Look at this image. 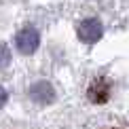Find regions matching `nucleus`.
Here are the masks:
<instances>
[{
	"label": "nucleus",
	"instance_id": "nucleus-1",
	"mask_svg": "<svg viewBox=\"0 0 129 129\" xmlns=\"http://www.w3.org/2000/svg\"><path fill=\"white\" fill-rule=\"evenodd\" d=\"M89 100L93 102V104H106L110 98V80L106 76H98L91 80L89 85V91H87Z\"/></svg>",
	"mask_w": 129,
	"mask_h": 129
},
{
	"label": "nucleus",
	"instance_id": "nucleus-2",
	"mask_svg": "<svg viewBox=\"0 0 129 129\" xmlns=\"http://www.w3.org/2000/svg\"><path fill=\"white\" fill-rule=\"evenodd\" d=\"M78 38L83 40V42H95V40H100L102 38V32H104V28H102V23L98 19H93V17H89V19H83L78 23Z\"/></svg>",
	"mask_w": 129,
	"mask_h": 129
},
{
	"label": "nucleus",
	"instance_id": "nucleus-3",
	"mask_svg": "<svg viewBox=\"0 0 129 129\" xmlns=\"http://www.w3.org/2000/svg\"><path fill=\"white\" fill-rule=\"evenodd\" d=\"M38 42H40V36L34 28H23L15 36V47L21 51V53H34L38 49Z\"/></svg>",
	"mask_w": 129,
	"mask_h": 129
},
{
	"label": "nucleus",
	"instance_id": "nucleus-4",
	"mask_svg": "<svg viewBox=\"0 0 129 129\" xmlns=\"http://www.w3.org/2000/svg\"><path fill=\"white\" fill-rule=\"evenodd\" d=\"M30 95H32V98H34L36 102L45 104V102L53 100V89L49 87V83H36L34 87L30 89Z\"/></svg>",
	"mask_w": 129,
	"mask_h": 129
},
{
	"label": "nucleus",
	"instance_id": "nucleus-5",
	"mask_svg": "<svg viewBox=\"0 0 129 129\" xmlns=\"http://www.w3.org/2000/svg\"><path fill=\"white\" fill-rule=\"evenodd\" d=\"M11 61V51L4 42H0V68H7Z\"/></svg>",
	"mask_w": 129,
	"mask_h": 129
},
{
	"label": "nucleus",
	"instance_id": "nucleus-6",
	"mask_svg": "<svg viewBox=\"0 0 129 129\" xmlns=\"http://www.w3.org/2000/svg\"><path fill=\"white\" fill-rule=\"evenodd\" d=\"M4 102H7V91H4L2 87H0V108L4 106Z\"/></svg>",
	"mask_w": 129,
	"mask_h": 129
}]
</instances>
